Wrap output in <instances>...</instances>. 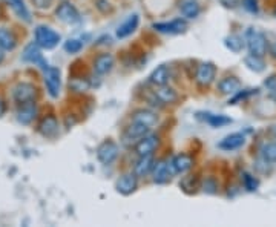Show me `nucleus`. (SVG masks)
Segmentation results:
<instances>
[{"mask_svg": "<svg viewBox=\"0 0 276 227\" xmlns=\"http://www.w3.org/2000/svg\"><path fill=\"white\" fill-rule=\"evenodd\" d=\"M55 16L60 22L63 23H68V25H72V23H77L80 20V14L77 8L71 3V2H63L57 6L55 9Z\"/></svg>", "mask_w": 276, "mask_h": 227, "instance_id": "423d86ee", "label": "nucleus"}, {"mask_svg": "<svg viewBox=\"0 0 276 227\" xmlns=\"http://www.w3.org/2000/svg\"><path fill=\"white\" fill-rule=\"evenodd\" d=\"M131 121L141 123V124H146V126H149V128H152V126H155V124H157L158 117H157L155 112L149 111V109H138V111H135L132 114Z\"/></svg>", "mask_w": 276, "mask_h": 227, "instance_id": "a211bd4d", "label": "nucleus"}, {"mask_svg": "<svg viewBox=\"0 0 276 227\" xmlns=\"http://www.w3.org/2000/svg\"><path fill=\"white\" fill-rule=\"evenodd\" d=\"M261 157L266 163H276V143H267L262 146Z\"/></svg>", "mask_w": 276, "mask_h": 227, "instance_id": "2f4dec72", "label": "nucleus"}, {"mask_svg": "<svg viewBox=\"0 0 276 227\" xmlns=\"http://www.w3.org/2000/svg\"><path fill=\"white\" fill-rule=\"evenodd\" d=\"M39 132L46 138H54L59 134V120L54 115H46L39 124Z\"/></svg>", "mask_w": 276, "mask_h": 227, "instance_id": "4468645a", "label": "nucleus"}, {"mask_svg": "<svg viewBox=\"0 0 276 227\" xmlns=\"http://www.w3.org/2000/svg\"><path fill=\"white\" fill-rule=\"evenodd\" d=\"M224 45H226V48L230 49L232 52H241L244 49L246 46V39H243L241 36H238V34H230V36H227L224 39Z\"/></svg>", "mask_w": 276, "mask_h": 227, "instance_id": "bb28decb", "label": "nucleus"}, {"mask_svg": "<svg viewBox=\"0 0 276 227\" xmlns=\"http://www.w3.org/2000/svg\"><path fill=\"white\" fill-rule=\"evenodd\" d=\"M137 175L135 174H124L121 175L117 183H115V189H117L118 194L121 195H131L137 190V186H138V181H137Z\"/></svg>", "mask_w": 276, "mask_h": 227, "instance_id": "9b49d317", "label": "nucleus"}, {"mask_svg": "<svg viewBox=\"0 0 276 227\" xmlns=\"http://www.w3.org/2000/svg\"><path fill=\"white\" fill-rule=\"evenodd\" d=\"M151 134V128L146 126V124L141 123H135L132 121L128 128L123 132V143L124 144H132V143H138L141 138H144L146 135Z\"/></svg>", "mask_w": 276, "mask_h": 227, "instance_id": "7ed1b4c3", "label": "nucleus"}, {"mask_svg": "<svg viewBox=\"0 0 276 227\" xmlns=\"http://www.w3.org/2000/svg\"><path fill=\"white\" fill-rule=\"evenodd\" d=\"M180 11L186 19H197L201 13V6L197 0H184L180 5Z\"/></svg>", "mask_w": 276, "mask_h": 227, "instance_id": "393cba45", "label": "nucleus"}, {"mask_svg": "<svg viewBox=\"0 0 276 227\" xmlns=\"http://www.w3.org/2000/svg\"><path fill=\"white\" fill-rule=\"evenodd\" d=\"M246 45L252 55L264 57L267 52V39L264 32L256 28H249L246 31Z\"/></svg>", "mask_w": 276, "mask_h": 227, "instance_id": "f257e3e1", "label": "nucleus"}, {"mask_svg": "<svg viewBox=\"0 0 276 227\" xmlns=\"http://www.w3.org/2000/svg\"><path fill=\"white\" fill-rule=\"evenodd\" d=\"M69 88L75 92H86L91 88V82L85 77H72L69 78Z\"/></svg>", "mask_w": 276, "mask_h": 227, "instance_id": "c756f323", "label": "nucleus"}, {"mask_svg": "<svg viewBox=\"0 0 276 227\" xmlns=\"http://www.w3.org/2000/svg\"><path fill=\"white\" fill-rule=\"evenodd\" d=\"M82 48H83V43L77 39H69L65 43V51L69 52V54H77V52L82 51Z\"/></svg>", "mask_w": 276, "mask_h": 227, "instance_id": "473e14b6", "label": "nucleus"}, {"mask_svg": "<svg viewBox=\"0 0 276 227\" xmlns=\"http://www.w3.org/2000/svg\"><path fill=\"white\" fill-rule=\"evenodd\" d=\"M36 95H37V89L31 83H19L13 91V97L19 105L32 101L36 98Z\"/></svg>", "mask_w": 276, "mask_h": 227, "instance_id": "6e6552de", "label": "nucleus"}, {"mask_svg": "<svg viewBox=\"0 0 276 227\" xmlns=\"http://www.w3.org/2000/svg\"><path fill=\"white\" fill-rule=\"evenodd\" d=\"M160 144V138L158 135H154V134H149L146 135L144 138H141L135 144V152L140 155V157H144V155H152L155 152V149Z\"/></svg>", "mask_w": 276, "mask_h": 227, "instance_id": "9d476101", "label": "nucleus"}, {"mask_svg": "<svg viewBox=\"0 0 276 227\" xmlns=\"http://www.w3.org/2000/svg\"><path fill=\"white\" fill-rule=\"evenodd\" d=\"M62 40L60 34L55 32L52 28L45 26V25H39L36 28V43L43 49H52L55 48L59 42Z\"/></svg>", "mask_w": 276, "mask_h": 227, "instance_id": "f03ea898", "label": "nucleus"}, {"mask_svg": "<svg viewBox=\"0 0 276 227\" xmlns=\"http://www.w3.org/2000/svg\"><path fill=\"white\" fill-rule=\"evenodd\" d=\"M170 166H172V172L186 174L193 166V158L187 154H178L174 157V160L170 161Z\"/></svg>", "mask_w": 276, "mask_h": 227, "instance_id": "dca6fc26", "label": "nucleus"}, {"mask_svg": "<svg viewBox=\"0 0 276 227\" xmlns=\"http://www.w3.org/2000/svg\"><path fill=\"white\" fill-rule=\"evenodd\" d=\"M5 49L2 48V46H0V63H2L3 60H5V52H3Z\"/></svg>", "mask_w": 276, "mask_h": 227, "instance_id": "a19ab883", "label": "nucleus"}, {"mask_svg": "<svg viewBox=\"0 0 276 227\" xmlns=\"http://www.w3.org/2000/svg\"><path fill=\"white\" fill-rule=\"evenodd\" d=\"M154 94L158 97V100H160L163 105H172V103H175V101L178 100L177 91H175L174 88L167 86V85L158 86V88L154 91Z\"/></svg>", "mask_w": 276, "mask_h": 227, "instance_id": "aec40b11", "label": "nucleus"}, {"mask_svg": "<svg viewBox=\"0 0 276 227\" xmlns=\"http://www.w3.org/2000/svg\"><path fill=\"white\" fill-rule=\"evenodd\" d=\"M31 2L39 9H48L52 5V0H31Z\"/></svg>", "mask_w": 276, "mask_h": 227, "instance_id": "4c0bfd02", "label": "nucleus"}, {"mask_svg": "<svg viewBox=\"0 0 276 227\" xmlns=\"http://www.w3.org/2000/svg\"><path fill=\"white\" fill-rule=\"evenodd\" d=\"M8 2L20 19H23L25 22H31V14H29L28 8L25 6V2H23V0H8Z\"/></svg>", "mask_w": 276, "mask_h": 227, "instance_id": "c85d7f7f", "label": "nucleus"}, {"mask_svg": "<svg viewBox=\"0 0 276 227\" xmlns=\"http://www.w3.org/2000/svg\"><path fill=\"white\" fill-rule=\"evenodd\" d=\"M170 163H167L166 160H160L154 169H152V180H154V183L157 184H164L167 183V181L170 180Z\"/></svg>", "mask_w": 276, "mask_h": 227, "instance_id": "ddd939ff", "label": "nucleus"}, {"mask_svg": "<svg viewBox=\"0 0 276 227\" xmlns=\"http://www.w3.org/2000/svg\"><path fill=\"white\" fill-rule=\"evenodd\" d=\"M207 117H204V120L210 124L212 128H223L226 124H230L232 123V118L230 117H226V115H215V114H206Z\"/></svg>", "mask_w": 276, "mask_h": 227, "instance_id": "7c9ffc66", "label": "nucleus"}, {"mask_svg": "<svg viewBox=\"0 0 276 227\" xmlns=\"http://www.w3.org/2000/svg\"><path fill=\"white\" fill-rule=\"evenodd\" d=\"M169 78H170L169 66L160 65V66H157L155 69L152 71L151 77H149V80H151V83L155 85V86H163V85H167Z\"/></svg>", "mask_w": 276, "mask_h": 227, "instance_id": "4be33fe9", "label": "nucleus"}, {"mask_svg": "<svg viewBox=\"0 0 276 227\" xmlns=\"http://www.w3.org/2000/svg\"><path fill=\"white\" fill-rule=\"evenodd\" d=\"M95 6L98 11H101V13H108V11H111V3L108 2V0H97L95 2Z\"/></svg>", "mask_w": 276, "mask_h": 227, "instance_id": "e433bc0d", "label": "nucleus"}, {"mask_svg": "<svg viewBox=\"0 0 276 227\" xmlns=\"http://www.w3.org/2000/svg\"><path fill=\"white\" fill-rule=\"evenodd\" d=\"M37 117V105L32 101H28V103H22L19 106L17 111V120L22 124H29L34 118Z\"/></svg>", "mask_w": 276, "mask_h": 227, "instance_id": "2eb2a0df", "label": "nucleus"}, {"mask_svg": "<svg viewBox=\"0 0 276 227\" xmlns=\"http://www.w3.org/2000/svg\"><path fill=\"white\" fill-rule=\"evenodd\" d=\"M243 184H244V187H246L247 190H250V192L256 190V189H258V186H259L258 180H256L255 177H253V175L247 174V172H244V174H243Z\"/></svg>", "mask_w": 276, "mask_h": 227, "instance_id": "72a5a7b5", "label": "nucleus"}, {"mask_svg": "<svg viewBox=\"0 0 276 227\" xmlns=\"http://www.w3.org/2000/svg\"><path fill=\"white\" fill-rule=\"evenodd\" d=\"M264 86H266L267 89H270V91H273V92H276V75H270L269 78H266Z\"/></svg>", "mask_w": 276, "mask_h": 227, "instance_id": "58836bf2", "label": "nucleus"}, {"mask_svg": "<svg viewBox=\"0 0 276 227\" xmlns=\"http://www.w3.org/2000/svg\"><path fill=\"white\" fill-rule=\"evenodd\" d=\"M243 6L249 11L252 14H256L258 13V2L256 0H243Z\"/></svg>", "mask_w": 276, "mask_h": 227, "instance_id": "c9c22d12", "label": "nucleus"}, {"mask_svg": "<svg viewBox=\"0 0 276 227\" xmlns=\"http://www.w3.org/2000/svg\"><path fill=\"white\" fill-rule=\"evenodd\" d=\"M5 109H6V106H5V101H3V98L0 97V117L3 115L5 114Z\"/></svg>", "mask_w": 276, "mask_h": 227, "instance_id": "ea45409f", "label": "nucleus"}, {"mask_svg": "<svg viewBox=\"0 0 276 227\" xmlns=\"http://www.w3.org/2000/svg\"><path fill=\"white\" fill-rule=\"evenodd\" d=\"M187 22L184 19H175L172 22H164V23H154L152 28L158 32H163V34H181V32H186L187 29Z\"/></svg>", "mask_w": 276, "mask_h": 227, "instance_id": "1a4fd4ad", "label": "nucleus"}, {"mask_svg": "<svg viewBox=\"0 0 276 227\" xmlns=\"http://www.w3.org/2000/svg\"><path fill=\"white\" fill-rule=\"evenodd\" d=\"M241 88V82L238 80L236 77H224L223 80L218 83V89H220V92L224 95H232L236 94Z\"/></svg>", "mask_w": 276, "mask_h": 227, "instance_id": "b1692460", "label": "nucleus"}, {"mask_svg": "<svg viewBox=\"0 0 276 227\" xmlns=\"http://www.w3.org/2000/svg\"><path fill=\"white\" fill-rule=\"evenodd\" d=\"M215 75H216V68L213 63L210 62H204L198 66V71H197V83L200 86H209L213 80H215Z\"/></svg>", "mask_w": 276, "mask_h": 227, "instance_id": "f8f14e48", "label": "nucleus"}, {"mask_svg": "<svg viewBox=\"0 0 276 227\" xmlns=\"http://www.w3.org/2000/svg\"><path fill=\"white\" fill-rule=\"evenodd\" d=\"M154 158L152 155H144V157H140V160L137 161L135 167H134V174L138 177V178H143L146 177L149 172H152V169H154Z\"/></svg>", "mask_w": 276, "mask_h": 227, "instance_id": "412c9836", "label": "nucleus"}, {"mask_svg": "<svg viewBox=\"0 0 276 227\" xmlns=\"http://www.w3.org/2000/svg\"><path fill=\"white\" fill-rule=\"evenodd\" d=\"M118 157V146L117 143H114L111 140L103 141L97 147V158L101 164H111L117 160Z\"/></svg>", "mask_w": 276, "mask_h": 227, "instance_id": "39448f33", "label": "nucleus"}, {"mask_svg": "<svg viewBox=\"0 0 276 227\" xmlns=\"http://www.w3.org/2000/svg\"><path fill=\"white\" fill-rule=\"evenodd\" d=\"M246 66L249 68L250 71L253 72H262L264 69H266V63H264L262 57H258V55H247L246 60H244Z\"/></svg>", "mask_w": 276, "mask_h": 227, "instance_id": "cd10ccee", "label": "nucleus"}, {"mask_svg": "<svg viewBox=\"0 0 276 227\" xmlns=\"http://www.w3.org/2000/svg\"><path fill=\"white\" fill-rule=\"evenodd\" d=\"M0 46L5 51H13L17 46L16 36L6 28H0Z\"/></svg>", "mask_w": 276, "mask_h": 227, "instance_id": "a878e982", "label": "nucleus"}, {"mask_svg": "<svg viewBox=\"0 0 276 227\" xmlns=\"http://www.w3.org/2000/svg\"><path fill=\"white\" fill-rule=\"evenodd\" d=\"M114 68V57L111 54H100L94 60V71L98 75H105L112 71Z\"/></svg>", "mask_w": 276, "mask_h": 227, "instance_id": "6ab92c4d", "label": "nucleus"}, {"mask_svg": "<svg viewBox=\"0 0 276 227\" xmlns=\"http://www.w3.org/2000/svg\"><path fill=\"white\" fill-rule=\"evenodd\" d=\"M23 60L25 62H29V63H34V65H39L43 71L48 69V63H46V60L43 59L42 55V51H40V46L37 43H29L28 46L25 48V51H23Z\"/></svg>", "mask_w": 276, "mask_h": 227, "instance_id": "0eeeda50", "label": "nucleus"}, {"mask_svg": "<svg viewBox=\"0 0 276 227\" xmlns=\"http://www.w3.org/2000/svg\"><path fill=\"white\" fill-rule=\"evenodd\" d=\"M138 23H140V16H138V14L129 16V17L126 19L123 23L118 26V29H117V37H118V39L129 37L131 34L138 28Z\"/></svg>", "mask_w": 276, "mask_h": 227, "instance_id": "f3484780", "label": "nucleus"}, {"mask_svg": "<svg viewBox=\"0 0 276 227\" xmlns=\"http://www.w3.org/2000/svg\"><path fill=\"white\" fill-rule=\"evenodd\" d=\"M204 192H207V194H215V192H216V181H215V178H206L204 180Z\"/></svg>", "mask_w": 276, "mask_h": 227, "instance_id": "f704fd0d", "label": "nucleus"}, {"mask_svg": "<svg viewBox=\"0 0 276 227\" xmlns=\"http://www.w3.org/2000/svg\"><path fill=\"white\" fill-rule=\"evenodd\" d=\"M45 85L48 89V94L52 98H57L60 95V89H62V75L59 68L49 66L48 69L45 71Z\"/></svg>", "mask_w": 276, "mask_h": 227, "instance_id": "20e7f679", "label": "nucleus"}, {"mask_svg": "<svg viewBox=\"0 0 276 227\" xmlns=\"http://www.w3.org/2000/svg\"><path fill=\"white\" fill-rule=\"evenodd\" d=\"M244 143H246V138L243 134H230L224 140H221L220 147L223 151H235V149H239L241 146H244Z\"/></svg>", "mask_w": 276, "mask_h": 227, "instance_id": "5701e85b", "label": "nucleus"}]
</instances>
